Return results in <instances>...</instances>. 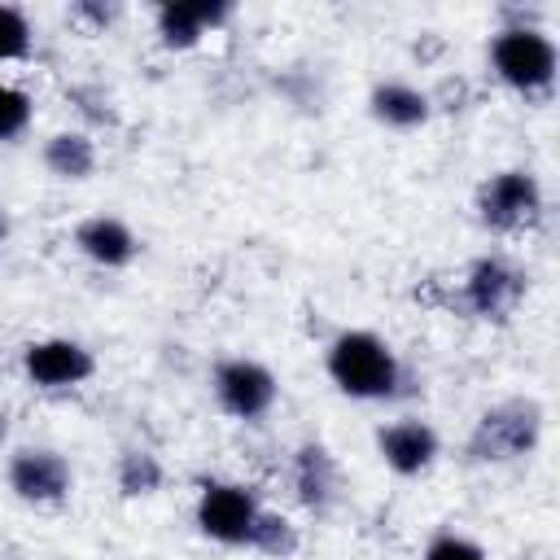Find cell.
I'll return each mask as SVG.
<instances>
[{
  "instance_id": "1",
  "label": "cell",
  "mask_w": 560,
  "mask_h": 560,
  "mask_svg": "<svg viewBox=\"0 0 560 560\" xmlns=\"http://www.w3.org/2000/svg\"><path fill=\"white\" fill-rule=\"evenodd\" d=\"M328 376L350 398H389L398 389V359L376 332H341L328 346Z\"/></svg>"
},
{
  "instance_id": "2",
  "label": "cell",
  "mask_w": 560,
  "mask_h": 560,
  "mask_svg": "<svg viewBox=\"0 0 560 560\" xmlns=\"http://www.w3.org/2000/svg\"><path fill=\"white\" fill-rule=\"evenodd\" d=\"M494 74L516 92H538L556 79V44L538 26H508L490 44Z\"/></svg>"
},
{
  "instance_id": "3",
  "label": "cell",
  "mask_w": 560,
  "mask_h": 560,
  "mask_svg": "<svg viewBox=\"0 0 560 560\" xmlns=\"http://www.w3.org/2000/svg\"><path fill=\"white\" fill-rule=\"evenodd\" d=\"M542 433V411L538 402H503L494 411H486L472 429V442H468V455L472 459H486V464H499V459H516L525 451H534Z\"/></svg>"
},
{
  "instance_id": "4",
  "label": "cell",
  "mask_w": 560,
  "mask_h": 560,
  "mask_svg": "<svg viewBox=\"0 0 560 560\" xmlns=\"http://www.w3.org/2000/svg\"><path fill=\"white\" fill-rule=\"evenodd\" d=\"M477 210H481V223L494 228V232H512V228H525L542 214V188L529 171H499L481 184L477 192Z\"/></svg>"
},
{
  "instance_id": "5",
  "label": "cell",
  "mask_w": 560,
  "mask_h": 560,
  "mask_svg": "<svg viewBox=\"0 0 560 560\" xmlns=\"http://www.w3.org/2000/svg\"><path fill=\"white\" fill-rule=\"evenodd\" d=\"M258 521V503L245 486H232V481H210L197 499V525L206 538L214 542H249V529Z\"/></svg>"
},
{
  "instance_id": "6",
  "label": "cell",
  "mask_w": 560,
  "mask_h": 560,
  "mask_svg": "<svg viewBox=\"0 0 560 560\" xmlns=\"http://www.w3.org/2000/svg\"><path fill=\"white\" fill-rule=\"evenodd\" d=\"M214 394H219L223 411H232L241 420H258L276 402V376L254 359H223L214 368Z\"/></svg>"
},
{
  "instance_id": "7",
  "label": "cell",
  "mask_w": 560,
  "mask_h": 560,
  "mask_svg": "<svg viewBox=\"0 0 560 560\" xmlns=\"http://www.w3.org/2000/svg\"><path fill=\"white\" fill-rule=\"evenodd\" d=\"M525 293V276L503 258H477L464 276V306L486 319H503Z\"/></svg>"
},
{
  "instance_id": "8",
  "label": "cell",
  "mask_w": 560,
  "mask_h": 560,
  "mask_svg": "<svg viewBox=\"0 0 560 560\" xmlns=\"http://www.w3.org/2000/svg\"><path fill=\"white\" fill-rule=\"evenodd\" d=\"M26 363V376L44 389H61V385H79L92 376V354L79 346V341H66V337H52V341H35L26 346L22 354Z\"/></svg>"
},
{
  "instance_id": "9",
  "label": "cell",
  "mask_w": 560,
  "mask_h": 560,
  "mask_svg": "<svg viewBox=\"0 0 560 560\" xmlns=\"http://www.w3.org/2000/svg\"><path fill=\"white\" fill-rule=\"evenodd\" d=\"M9 486L26 503H57L70 490V464L57 451H18L9 464Z\"/></svg>"
},
{
  "instance_id": "10",
  "label": "cell",
  "mask_w": 560,
  "mask_h": 560,
  "mask_svg": "<svg viewBox=\"0 0 560 560\" xmlns=\"http://www.w3.org/2000/svg\"><path fill=\"white\" fill-rule=\"evenodd\" d=\"M376 451H381V459H385L394 472L416 477V472H424V468L433 464V455H438V433H433L424 420H398V424H385V429L376 433Z\"/></svg>"
},
{
  "instance_id": "11",
  "label": "cell",
  "mask_w": 560,
  "mask_h": 560,
  "mask_svg": "<svg viewBox=\"0 0 560 560\" xmlns=\"http://www.w3.org/2000/svg\"><path fill=\"white\" fill-rule=\"evenodd\" d=\"M228 4L223 0H201V4H158V35L171 48H192L206 31L228 22Z\"/></svg>"
},
{
  "instance_id": "12",
  "label": "cell",
  "mask_w": 560,
  "mask_h": 560,
  "mask_svg": "<svg viewBox=\"0 0 560 560\" xmlns=\"http://www.w3.org/2000/svg\"><path fill=\"white\" fill-rule=\"evenodd\" d=\"M74 245H79L92 262H101V267H127V262L136 258V236H131V228H127L122 219H114V214L83 219L79 232H74Z\"/></svg>"
},
{
  "instance_id": "13",
  "label": "cell",
  "mask_w": 560,
  "mask_h": 560,
  "mask_svg": "<svg viewBox=\"0 0 560 560\" xmlns=\"http://www.w3.org/2000/svg\"><path fill=\"white\" fill-rule=\"evenodd\" d=\"M293 486H298V499L315 512H324L332 499H337V464L324 446H302L298 459H293Z\"/></svg>"
},
{
  "instance_id": "14",
  "label": "cell",
  "mask_w": 560,
  "mask_h": 560,
  "mask_svg": "<svg viewBox=\"0 0 560 560\" xmlns=\"http://www.w3.org/2000/svg\"><path fill=\"white\" fill-rule=\"evenodd\" d=\"M372 118H381L385 127H398V131H411L429 118V96L407 88V83H381L372 92Z\"/></svg>"
},
{
  "instance_id": "15",
  "label": "cell",
  "mask_w": 560,
  "mask_h": 560,
  "mask_svg": "<svg viewBox=\"0 0 560 560\" xmlns=\"http://www.w3.org/2000/svg\"><path fill=\"white\" fill-rule=\"evenodd\" d=\"M44 166L57 179H83L96 166V149H92V140L83 131H61V136H52L44 144Z\"/></svg>"
},
{
  "instance_id": "16",
  "label": "cell",
  "mask_w": 560,
  "mask_h": 560,
  "mask_svg": "<svg viewBox=\"0 0 560 560\" xmlns=\"http://www.w3.org/2000/svg\"><path fill=\"white\" fill-rule=\"evenodd\" d=\"M118 486L122 494H153L162 486V464L149 451H127L118 459Z\"/></svg>"
},
{
  "instance_id": "17",
  "label": "cell",
  "mask_w": 560,
  "mask_h": 560,
  "mask_svg": "<svg viewBox=\"0 0 560 560\" xmlns=\"http://www.w3.org/2000/svg\"><path fill=\"white\" fill-rule=\"evenodd\" d=\"M249 547H258L267 556H293L298 551V529L276 512H258V521L249 529Z\"/></svg>"
},
{
  "instance_id": "18",
  "label": "cell",
  "mask_w": 560,
  "mask_h": 560,
  "mask_svg": "<svg viewBox=\"0 0 560 560\" xmlns=\"http://www.w3.org/2000/svg\"><path fill=\"white\" fill-rule=\"evenodd\" d=\"M31 52V26L22 18V9L0 4V61H18Z\"/></svg>"
},
{
  "instance_id": "19",
  "label": "cell",
  "mask_w": 560,
  "mask_h": 560,
  "mask_svg": "<svg viewBox=\"0 0 560 560\" xmlns=\"http://www.w3.org/2000/svg\"><path fill=\"white\" fill-rule=\"evenodd\" d=\"M31 122V96L22 88H9L0 83V140H13L22 136Z\"/></svg>"
},
{
  "instance_id": "20",
  "label": "cell",
  "mask_w": 560,
  "mask_h": 560,
  "mask_svg": "<svg viewBox=\"0 0 560 560\" xmlns=\"http://www.w3.org/2000/svg\"><path fill=\"white\" fill-rule=\"evenodd\" d=\"M424 560H486V551H481L477 542L459 538V534H438V538L429 542Z\"/></svg>"
},
{
  "instance_id": "21",
  "label": "cell",
  "mask_w": 560,
  "mask_h": 560,
  "mask_svg": "<svg viewBox=\"0 0 560 560\" xmlns=\"http://www.w3.org/2000/svg\"><path fill=\"white\" fill-rule=\"evenodd\" d=\"M79 13H88L92 22H109V18H114V9H109V4H105V9H101V4H79Z\"/></svg>"
},
{
  "instance_id": "22",
  "label": "cell",
  "mask_w": 560,
  "mask_h": 560,
  "mask_svg": "<svg viewBox=\"0 0 560 560\" xmlns=\"http://www.w3.org/2000/svg\"><path fill=\"white\" fill-rule=\"evenodd\" d=\"M4 433H9V416L0 411V442H4Z\"/></svg>"
},
{
  "instance_id": "23",
  "label": "cell",
  "mask_w": 560,
  "mask_h": 560,
  "mask_svg": "<svg viewBox=\"0 0 560 560\" xmlns=\"http://www.w3.org/2000/svg\"><path fill=\"white\" fill-rule=\"evenodd\" d=\"M0 241H4V223H0Z\"/></svg>"
}]
</instances>
